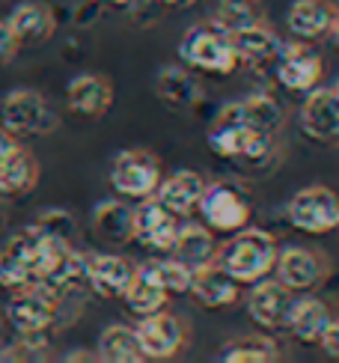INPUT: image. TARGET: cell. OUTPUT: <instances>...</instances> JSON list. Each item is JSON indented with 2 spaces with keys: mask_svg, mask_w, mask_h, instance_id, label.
<instances>
[{
  "mask_svg": "<svg viewBox=\"0 0 339 363\" xmlns=\"http://www.w3.org/2000/svg\"><path fill=\"white\" fill-rule=\"evenodd\" d=\"M277 238L259 226H241L229 235L223 245L214 250V265L226 271L235 283H256L262 277H268L277 262Z\"/></svg>",
  "mask_w": 339,
  "mask_h": 363,
  "instance_id": "cell-1",
  "label": "cell"
},
{
  "mask_svg": "<svg viewBox=\"0 0 339 363\" xmlns=\"http://www.w3.org/2000/svg\"><path fill=\"white\" fill-rule=\"evenodd\" d=\"M206 143L214 155L229 158V161H244V164L265 161L274 149L271 134H262L244 123L241 101H229L218 111V116L209 125Z\"/></svg>",
  "mask_w": 339,
  "mask_h": 363,
  "instance_id": "cell-2",
  "label": "cell"
},
{
  "mask_svg": "<svg viewBox=\"0 0 339 363\" xmlns=\"http://www.w3.org/2000/svg\"><path fill=\"white\" fill-rule=\"evenodd\" d=\"M179 63L203 74H233L241 63L233 45V33L218 21H203L191 27L179 42Z\"/></svg>",
  "mask_w": 339,
  "mask_h": 363,
  "instance_id": "cell-3",
  "label": "cell"
},
{
  "mask_svg": "<svg viewBox=\"0 0 339 363\" xmlns=\"http://www.w3.org/2000/svg\"><path fill=\"white\" fill-rule=\"evenodd\" d=\"M161 179V158L146 149H122L111 161V185L119 196H128V200L152 196Z\"/></svg>",
  "mask_w": 339,
  "mask_h": 363,
  "instance_id": "cell-4",
  "label": "cell"
},
{
  "mask_svg": "<svg viewBox=\"0 0 339 363\" xmlns=\"http://www.w3.org/2000/svg\"><path fill=\"white\" fill-rule=\"evenodd\" d=\"M60 301L42 286H27V289L12 292L9 304H6V322L18 337H36V334H48L60 319Z\"/></svg>",
  "mask_w": 339,
  "mask_h": 363,
  "instance_id": "cell-5",
  "label": "cell"
},
{
  "mask_svg": "<svg viewBox=\"0 0 339 363\" xmlns=\"http://www.w3.org/2000/svg\"><path fill=\"white\" fill-rule=\"evenodd\" d=\"M289 223L306 235L333 233L339 223V196L325 185H310L298 191L286 206Z\"/></svg>",
  "mask_w": 339,
  "mask_h": 363,
  "instance_id": "cell-6",
  "label": "cell"
},
{
  "mask_svg": "<svg viewBox=\"0 0 339 363\" xmlns=\"http://www.w3.org/2000/svg\"><path fill=\"white\" fill-rule=\"evenodd\" d=\"M134 334L143 360H173L188 349V325L164 310L140 315V325L134 328Z\"/></svg>",
  "mask_w": 339,
  "mask_h": 363,
  "instance_id": "cell-7",
  "label": "cell"
},
{
  "mask_svg": "<svg viewBox=\"0 0 339 363\" xmlns=\"http://www.w3.org/2000/svg\"><path fill=\"white\" fill-rule=\"evenodd\" d=\"M0 123L6 131L18 134H45L57 125V116L48 108L42 93L36 89H12L9 96L0 101Z\"/></svg>",
  "mask_w": 339,
  "mask_h": 363,
  "instance_id": "cell-8",
  "label": "cell"
},
{
  "mask_svg": "<svg viewBox=\"0 0 339 363\" xmlns=\"http://www.w3.org/2000/svg\"><path fill=\"white\" fill-rule=\"evenodd\" d=\"M199 215L203 223L214 233H235L250 223L253 206L238 188L233 185H206V194L199 200Z\"/></svg>",
  "mask_w": 339,
  "mask_h": 363,
  "instance_id": "cell-9",
  "label": "cell"
},
{
  "mask_svg": "<svg viewBox=\"0 0 339 363\" xmlns=\"http://www.w3.org/2000/svg\"><path fill=\"white\" fill-rule=\"evenodd\" d=\"M274 274L291 292H313L330 274V262L325 253L313 247H286L277 253Z\"/></svg>",
  "mask_w": 339,
  "mask_h": 363,
  "instance_id": "cell-10",
  "label": "cell"
},
{
  "mask_svg": "<svg viewBox=\"0 0 339 363\" xmlns=\"http://www.w3.org/2000/svg\"><path fill=\"white\" fill-rule=\"evenodd\" d=\"M182 218L173 215L170 208H164L155 196H146V200L134 208V241H140L146 250L155 253H170L173 241L179 235Z\"/></svg>",
  "mask_w": 339,
  "mask_h": 363,
  "instance_id": "cell-11",
  "label": "cell"
},
{
  "mask_svg": "<svg viewBox=\"0 0 339 363\" xmlns=\"http://www.w3.org/2000/svg\"><path fill=\"white\" fill-rule=\"evenodd\" d=\"M277 66V81L289 93H310L313 86H318L325 63L316 51H310L304 42H291L280 45V54L274 60Z\"/></svg>",
  "mask_w": 339,
  "mask_h": 363,
  "instance_id": "cell-12",
  "label": "cell"
},
{
  "mask_svg": "<svg viewBox=\"0 0 339 363\" xmlns=\"http://www.w3.org/2000/svg\"><path fill=\"white\" fill-rule=\"evenodd\" d=\"M301 128L313 143L339 146V99L333 89L313 86L301 104Z\"/></svg>",
  "mask_w": 339,
  "mask_h": 363,
  "instance_id": "cell-13",
  "label": "cell"
},
{
  "mask_svg": "<svg viewBox=\"0 0 339 363\" xmlns=\"http://www.w3.org/2000/svg\"><path fill=\"white\" fill-rule=\"evenodd\" d=\"M295 292L286 289L280 280H256L253 289L248 295V315L265 330H277V328H286L289 319V310H291V298Z\"/></svg>",
  "mask_w": 339,
  "mask_h": 363,
  "instance_id": "cell-14",
  "label": "cell"
},
{
  "mask_svg": "<svg viewBox=\"0 0 339 363\" xmlns=\"http://www.w3.org/2000/svg\"><path fill=\"white\" fill-rule=\"evenodd\" d=\"M167 289H164V280H161V268L158 262H140L134 265L131 271V280L122 292V301L134 315H152L167 307Z\"/></svg>",
  "mask_w": 339,
  "mask_h": 363,
  "instance_id": "cell-15",
  "label": "cell"
},
{
  "mask_svg": "<svg viewBox=\"0 0 339 363\" xmlns=\"http://www.w3.org/2000/svg\"><path fill=\"white\" fill-rule=\"evenodd\" d=\"M203 194H206V182L199 173L194 170H179V173H170L167 179L158 182V188H155V200L170 208L173 215L179 218H191L194 211L199 208V200H203Z\"/></svg>",
  "mask_w": 339,
  "mask_h": 363,
  "instance_id": "cell-16",
  "label": "cell"
},
{
  "mask_svg": "<svg viewBox=\"0 0 339 363\" xmlns=\"http://www.w3.org/2000/svg\"><path fill=\"white\" fill-rule=\"evenodd\" d=\"M238 286L233 277L226 274V271H221L214 262H206V265H199L194 268V274H191V295L203 304L206 310H226V307H233L235 301H238Z\"/></svg>",
  "mask_w": 339,
  "mask_h": 363,
  "instance_id": "cell-17",
  "label": "cell"
},
{
  "mask_svg": "<svg viewBox=\"0 0 339 363\" xmlns=\"http://www.w3.org/2000/svg\"><path fill=\"white\" fill-rule=\"evenodd\" d=\"M66 104L72 113L96 119L101 113L111 111L113 104V86L101 74H78L66 86Z\"/></svg>",
  "mask_w": 339,
  "mask_h": 363,
  "instance_id": "cell-18",
  "label": "cell"
},
{
  "mask_svg": "<svg viewBox=\"0 0 339 363\" xmlns=\"http://www.w3.org/2000/svg\"><path fill=\"white\" fill-rule=\"evenodd\" d=\"M131 262H126L122 256H107V253H96L87 256V286L99 298L116 301L126 292V286L131 280Z\"/></svg>",
  "mask_w": 339,
  "mask_h": 363,
  "instance_id": "cell-19",
  "label": "cell"
},
{
  "mask_svg": "<svg viewBox=\"0 0 339 363\" xmlns=\"http://www.w3.org/2000/svg\"><path fill=\"white\" fill-rule=\"evenodd\" d=\"M336 21V9L328 0H295L286 12V27L295 39L313 42L330 33V27Z\"/></svg>",
  "mask_w": 339,
  "mask_h": 363,
  "instance_id": "cell-20",
  "label": "cell"
},
{
  "mask_svg": "<svg viewBox=\"0 0 339 363\" xmlns=\"http://www.w3.org/2000/svg\"><path fill=\"white\" fill-rule=\"evenodd\" d=\"M330 319H333V313H330V307L325 304V301L306 295L301 301H291L286 330L291 334V340H298L304 345H318L321 330L328 328Z\"/></svg>",
  "mask_w": 339,
  "mask_h": 363,
  "instance_id": "cell-21",
  "label": "cell"
},
{
  "mask_svg": "<svg viewBox=\"0 0 339 363\" xmlns=\"http://www.w3.org/2000/svg\"><path fill=\"white\" fill-rule=\"evenodd\" d=\"M155 93L173 111H191L203 101V89L184 66H164L155 78Z\"/></svg>",
  "mask_w": 339,
  "mask_h": 363,
  "instance_id": "cell-22",
  "label": "cell"
},
{
  "mask_svg": "<svg viewBox=\"0 0 339 363\" xmlns=\"http://www.w3.org/2000/svg\"><path fill=\"white\" fill-rule=\"evenodd\" d=\"M233 45H235V54H238V63H248V66H271L277 54H280V39H277L265 24H250V27H241L233 30Z\"/></svg>",
  "mask_w": 339,
  "mask_h": 363,
  "instance_id": "cell-23",
  "label": "cell"
},
{
  "mask_svg": "<svg viewBox=\"0 0 339 363\" xmlns=\"http://www.w3.org/2000/svg\"><path fill=\"white\" fill-rule=\"evenodd\" d=\"M92 233L111 245L134 241V208L122 200H101L92 208Z\"/></svg>",
  "mask_w": 339,
  "mask_h": 363,
  "instance_id": "cell-24",
  "label": "cell"
},
{
  "mask_svg": "<svg viewBox=\"0 0 339 363\" xmlns=\"http://www.w3.org/2000/svg\"><path fill=\"white\" fill-rule=\"evenodd\" d=\"M12 36L18 45H42L54 36V12L45 4H21L15 6L12 15L6 18Z\"/></svg>",
  "mask_w": 339,
  "mask_h": 363,
  "instance_id": "cell-25",
  "label": "cell"
},
{
  "mask_svg": "<svg viewBox=\"0 0 339 363\" xmlns=\"http://www.w3.org/2000/svg\"><path fill=\"white\" fill-rule=\"evenodd\" d=\"M214 250H218V241H214V233L206 223H182L173 247H170V256L188 268H199L214 259Z\"/></svg>",
  "mask_w": 339,
  "mask_h": 363,
  "instance_id": "cell-26",
  "label": "cell"
},
{
  "mask_svg": "<svg viewBox=\"0 0 339 363\" xmlns=\"http://www.w3.org/2000/svg\"><path fill=\"white\" fill-rule=\"evenodd\" d=\"M39 182V164L27 149H15L0 158V196H21Z\"/></svg>",
  "mask_w": 339,
  "mask_h": 363,
  "instance_id": "cell-27",
  "label": "cell"
},
{
  "mask_svg": "<svg viewBox=\"0 0 339 363\" xmlns=\"http://www.w3.org/2000/svg\"><path fill=\"white\" fill-rule=\"evenodd\" d=\"M96 357L104 363H140V345H137L134 328L126 325H111L101 330L99 345H96Z\"/></svg>",
  "mask_w": 339,
  "mask_h": 363,
  "instance_id": "cell-28",
  "label": "cell"
},
{
  "mask_svg": "<svg viewBox=\"0 0 339 363\" xmlns=\"http://www.w3.org/2000/svg\"><path fill=\"white\" fill-rule=\"evenodd\" d=\"M223 363H277L280 360V345L271 337H241L223 345Z\"/></svg>",
  "mask_w": 339,
  "mask_h": 363,
  "instance_id": "cell-29",
  "label": "cell"
},
{
  "mask_svg": "<svg viewBox=\"0 0 339 363\" xmlns=\"http://www.w3.org/2000/svg\"><path fill=\"white\" fill-rule=\"evenodd\" d=\"M241 111H244V123L262 134H271L274 138V134L283 128V108L271 96L241 99Z\"/></svg>",
  "mask_w": 339,
  "mask_h": 363,
  "instance_id": "cell-30",
  "label": "cell"
},
{
  "mask_svg": "<svg viewBox=\"0 0 339 363\" xmlns=\"http://www.w3.org/2000/svg\"><path fill=\"white\" fill-rule=\"evenodd\" d=\"M229 33L241 27H250L262 21L259 0H218V15H214Z\"/></svg>",
  "mask_w": 339,
  "mask_h": 363,
  "instance_id": "cell-31",
  "label": "cell"
},
{
  "mask_svg": "<svg viewBox=\"0 0 339 363\" xmlns=\"http://www.w3.org/2000/svg\"><path fill=\"white\" fill-rule=\"evenodd\" d=\"M0 360L6 363H36V360H48V334H36V337H18V342L6 345L0 352Z\"/></svg>",
  "mask_w": 339,
  "mask_h": 363,
  "instance_id": "cell-32",
  "label": "cell"
},
{
  "mask_svg": "<svg viewBox=\"0 0 339 363\" xmlns=\"http://www.w3.org/2000/svg\"><path fill=\"white\" fill-rule=\"evenodd\" d=\"M158 268H161V280H164L167 295H188L194 268L173 259V256H170V259H158Z\"/></svg>",
  "mask_w": 339,
  "mask_h": 363,
  "instance_id": "cell-33",
  "label": "cell"
},
{
  "mask_svg": "<svg viewBox=\"0 0 339 363\" xmlns=\"http://www.w3.org/2000/svg\"><path fill=\"white\" fill-rule=\"evenodd\" d=\"M33 226H39V230H42L45 235H54V238L69 241V245H72V235H74V218L69 215L66 208H51V211H45V215H42Z\"/></svg>",
  "mask_w": 339,
  "mask_h": 363,
  "instance_id": "cell-34",
  "label": "cell"
},
{
  "mask_svg": "<svg viewBox=\"0 0 339 363\" xmlns=\"http://www.w3.org/2000/svg\"><path fill=\"white\" fill-rule=\"evenodd\" d=\"M27 286H36L33 277H30L6 250H0V289L18 292V289H27Z\"/></svg>",
  "mask_w": 339,
  "mask_h": 363,
  "instance_id": "cell-35",
  "label": "cell"
},
{
  "mask_svg": "<svg viewBox=\"0 0 339 363\" xmlns=\"http://www.w3.org/2000/svg\"><path fill=\"white\" fill-rule=\"evenodd\" d=\"M318 345H321V352H325L328 357L339 360V319H336V315H333V319L328 322V328L321 330Z\"/></svg>",
  "mask_w": 339,
  "mask_h": 363,
  "instance_id": "cell-36",
  "label": "cell"
},
{
  "mask_svg": "<svg viewBox=\"0 0 339 363\" xmlns=\"http://www.w3.org/2000/svg\"><path fill=\"white\" fill-rule=\"evenodd\" d=\"M18 48H21V45L15 42L9 24H6V21H0V63H9V60L18 54Z\"/></svg>",
  "mask_w": 339,
  "mask_h": 363,
  "instance_id": "cell-37",
  "label": "cell"
},
{
  "mask_svg": "<svg viewBox=\"0 0 339 363\" xmlns=\"http://www.w3.org/2000/svg\"><path fill=\"white\" fill-rule=\"evenodd\" d=\"M15 149H18V140H15V134L0 125V158H6L9 152H15Z\"/></svg>",
  "mask_w": 339,
  "mask_h": 363,
  "instance_id": "cell-38",
  "label": "cell"
},
{
  "mask_svg": "<svg viewBox=\"0 0 339 363\" xmlns=\"http://www.w3.org/2000/svg\"><path fill=\"white\" fill-rule=\"evenodd\" d=\"M96 4H101V6H116V9H122V6H134L137 0H96Z\"/></svg>",
  "mask_w": 339,
  "mask_h": 363,
  "instance_id": "cell-39",
  "label": "cell"
},
{
  "mask_svg": "<svg viewBox=\"0 0 339 363\" xmlns=\"http://www.w3.org/2000/svg\"><path fill=\"white\" fill-rule=\"evenodd\" d=\"M330 39H333V45L339 48V15H336V21H333V27H330V33H328Z\"/></svg>",
  "mask_w": 339,
  "mask_h": 363,
  "instance_id": "cell-40",
  "label": "cell"
},
{
  "mask_svg": "<svg viewBox=\"0 0 339 363\" xmlns=\"http://www.w3.org/2000/svg\"><path fill=\"white\" fill-rule=\"evenodd\" d=\"M158 4H164V6H191L194 0H158Z\"/></svg>",
  "mask_w": 339,
  "mask_h": 363,
  "instance_id": "cell-41",
  "label": "cell"
},
{
  "mask_svg": "<svg viewBox=\"0 0 339 363\" xmlns=\"http://www.w3.org/2000/svg\"><path fill=\"white\" fill-rule=\"evenodd\" d=\"M66 360H69V363H72V360H92V354H69Z\"/></svg>",
  "mask_w": 339,
  "mask_h": 363,
  "instance_id": "cell-42",
  "label": "cell"
},
{
  "mask_svg": "<svg viewBox=\"0 0 339 363\" xmlns=\"http://www.w3.org/2000/svg\"><path fill=\"white\" fill-rule=\"evenodd\" d=\"M330 89H333V93H336V99H339V78H336V84H333Z\"/></svg>",
  "mask_w": 339,
  "mask_h": 363,
  "instance_id": "cell-43",
  "label": "cell"
},
{
  "mask_svg": "<svg viewBox=\"0 0 339 363\" xmlns=\"http://www.w3.org/2000/svg\"><path fill=\"white\" fill-rule=\"evenodd\" d=\"M333 233H339V223H336V230H333Z\"/></svg>",
  "mask_w": 339,
  "mask_h": 363,
  "instance_id": "cell-44",
  "label": "cell"
}]
</instances>
